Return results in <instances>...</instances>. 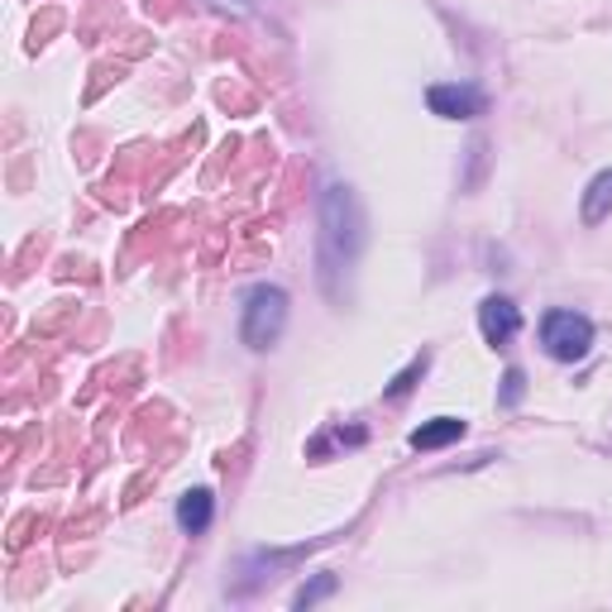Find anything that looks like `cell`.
Listing matches in <instances>:
<instances>
[{"label": "cell", "mask_w": 612, "mask_h": 612, "mask_svg": "<svg viewBox=\"0 0 612 612\" xmlns=\"http://www.w3.org/2000/svg\"><path fill=\"white\" fill-rule=\"evenodd\" d=\"M287 312H293V302H287V293L278 283L249 287V297H244V306H239V340L249 345L254 355H264V349H273L283 340Z\"/></svg>", "instance_id": "7a4b0ae2"}, {"label": "cell", "mask_w": 612, "mask_h": 612, "mask_svg": "<svg viewBox=\"0 0 612 612\" xmlns=\"http://www.w3.org/2000/svg\"><path fill=\"white\" fill-rule=\"evenodd\" d=\"M579 216H584V225H603L612 216V167L584 187V206H579Z\"/></svg>", "instance_id": "ba28073f"}, {"label": "cell", "mask_w": 612, "mask_h": 612, "mask_svg": "<svg viewBox=\"0 0 612 612\" xmlns=\"http://www.w3.org/2000/svg\"><path fill=\"white\" fill-rule=\"evenodd\" d=\"M426 105H431V115H440V120H473V115H483L488 96L469 82H436L426 91Z\"/></svg>", "instance_id": "277c9868"}, {"label": "cell", "mask_w": 612, "mask_h": 612, "mask_svg": "<svg viewBox=\"0 0 612 612\" xmlns=\"http://www.w3.org/2000/svg\"><path fill=\"white\" fill-rule=\"evenodd\" d=\"M364 239H369V221H364L359 192L349 182H326L316 202V278L335 306L349 297Z\"/></svg>", "instance_id": "6da1fadb"}, {"label": "cell", "mask_w": 612, "mask_h": 612, "mask_svg": "<svg viewBox=\"0 0 612 612\" xmlns=\"http://www.w3.org/2000/svg\"><path fill=\"white\" fill-rule=\"evenodd\" d=\"M522 392H527V374H522V369H508V374H502V392H498L502 407H517V402H522Z\"/></svg>", "instance_id": "8fae6325"}, {"label": "cell", "mask_w": 612, "mask_h": 612, "mask_svg": "<svg viewBox=\"0 0 612 612\" xmlns=\"http://www.w3.org/2000/svg\"><path fill=\"white\" fill-rule=\"evenodd\" d=\"M479 330H483V340L493 345V349H508L517 335H522V312H517V302L512 297H483L479 302Z\"/></svg>", "instance_id": "5b68a950"}, {"label": "cell", "mask_w": 612, "mask_h": 612, "mask_svg": "<svg viewBox=\"0 0 612 612\" xmlns=\"http://www.w3.org/2000/svg\"><path fill=\"white\" fill-rule=\"evenodd\" d=\"M335 589H340V579H335V574H316L312 584H302V589L293 593V608H316L320 599H330Z\"/></svg>", "instance_id": "9c48e42d"}, {"label": "cell", "mask_w": 612, "mask_h": 612, "mask_svg": "<svg viewBox=\"0 0 612 612\" xmlns=\"http://www.w3.org/2000/svg\"><path fill=\"white\" fill-rule=\"evenodd\" d=\"M421 374H426V355H417V359H411L402 374H397V378L388 382V397H402V392H411V388H417V378H421Z\"/></svg>", "instance_id": "30bf717a"}, {"label": "cell", "mask_w": 612, "mask_h": 612, "mask_svg": "<svg viewBox=\"0 0 612 612\" xmlns=\"http://www.w3.org/2000/svg\"><path fill=\"white\" fill-rule=\"evenodd\" d=\"M541 349L560 364H579L593 355V320L584 312H570V306H555V312L541 316Z\"/></svg>", "instance_id": "3957f363"}, {"label": "cell", "mask_w": 612, "mask_h": 612, "mask_svg": "<svg viewBox=\"0 0 612 612\" xmlns=\"http://www.w3.org/2000/svg\"><path fill=\"white\" fill-rule=\"evenodd\" d=\"M465 431H469L465 417H431L407 436V446L411 450H446V446H455V440H465Z\"/></svg>", "instance_id": "8992f818"}, {"label": "cell", "mask_w": 612, "mask_h": 612, "mask_svg": "<svg viewBox=\"0 0 612 612\" xmlns=\"http://www.w3.org/2000/svg\"><path fill=\"white\" fill-rule=\"evenodd\" d=\"M211 517H216V498H211V488H192V493H182L177 502V527L187 536H202L211 527Z\"/></svg>", "instance_id": "52a82bcc"}]
</instances>
